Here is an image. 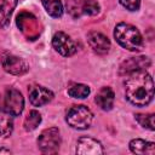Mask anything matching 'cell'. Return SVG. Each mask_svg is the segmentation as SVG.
<instances>
[{
	"instance_id": "obj_1",
	"label": "cell",
	"mask_w": 155,
	"mask_h": 155,
	"mask_svg": "<svg viewBox=\"0 0 155 155\" xmlns=\"http://www.w3.org/2000/svg\"><path fill=\"white\" fill-rule=\"evenodd\" d=\"M125 97L134 107L142 108L150 104L154 98V82L151 75L145 70H136L126 75Z\"/></svg>"
},
{
	"instance_id": "obj_2",
	"label": "cell",
	"mask_w": 155,
	"mask_h": 155,
	"mask_svg": "<svg viewBox=\"0 0 155 155\" xmlns=\"http://www.w3.org/2000/svg\"><path fill=\"white\" fill-rule=\"evenodd\" d=\"M114 38L116 42L127 51L139 52L144 47V40L139 30L128 23H119L114 28Z\"/></svg>"
},
{
	"instance_id": "obj_3",
	"label": "cell",
	"mask_w": 155,
	"mask_h": 155,
	"mask_svg": "<svg viewBox=\"0 0 155 155\" xmlns=\"http://www.w3.org/2000/svg\"><path fill=\"white\" fill-rule=\"evenodd\" d=\"M93 120L92 111L86 105H73L65 115L67 124L75 130H86L91 126Z\"/></svg>"
},
{
	"instance_id": "obj_4",
	"label": "cell",
	"mask_w": 155,
	"mask_h": 155,
	"mask_svg": "<svg viewBox=\"0 0 155 155\" xmlns=\"http://www.w3.org/2000/svg\"><path fill=\"white\" fill-rule=\"evenodd\" d=\"M61 133L57 127L44 130L38 138V147L44 154H56L61 147Z\"/></svg>"
},
{
	"instance_id": "obj_5",
	"label": "cell",
	"mask_w": 155,
	"mask_h": 155,
	"mask_svg": "<svg viewBox=\"0 0 155 155\" xmlns=\"http://www.w3.org/2000/svg\"><path fill=\"white\" fill-rule=\"evenodd\" d=\"M16 22H17V27L28 40H35L39 36L40 28L38 19L34 15L23 11L17 16Z\"/></svg>"
},
{
	"instance_id": "obj_6",
	"label": "cell",
	"mask_w": 155,
	"mask_h": 155,
	"mask_svg": "<svg viewBox=\"0 0 155 155\" xmlns=\"http://www.w3.org/2000/svg\"><path fill=\"white\" fill-rule=\"evenodd\" d=\"M52 46L53 48L63 57H69L76 53L78 45L76 42L65 33L58 31L52 38Z\"/></svg>"
},
{
	"instance_id": "obj_7",
	"label": "cell",
	"mask_w": 155,
	"mask_h": 155,
	"mask_svg": "<svg viewBox=\"0 0 155 155\" xmlns=\"http://www.w3.org/2000/svg\"><path fill=\"white\" fill-rule=\"evenodd\" d=\"M4 108L12 115L18 116L24 109V98L22 93L16 88H8L5 92Z\"/></svg>"
},
{
	"instance_id": "obj_8",
	"label": "cell",
	"mask_w": 155,
	"mask_h": 155,
	"mask_svg": "<svg viewBox=\"0 0 155 155\" xmlns=\"http://www.w3.org/2000/svg\"><path fill=\"white\" fill-rule=\"evenodd\" d=\"M1 64L4 70L12 75H23L29 70V65L23 58L11 53H5L2 56Z\"/></svg>"
},
{
	"instance_id": "obj_9",
	"label": "cell",
	"mask_w": 155,
	"mask_h": 155,
	"mask_svg": "<svg viewBox=\"0 0 155 155\" xmlns=\"http://www.w3.org/2000/svg\"><path fill=\"white\" fill-rule=\"evenodd\" d=\"M75 153L78 155H101L104 153V149L99 140L91 137H80Z\"/></svg>"
},
{
	"instance_id": "obj_10",
	"label": "cell",
	"mask_w": 155,
	"mask_h": 155,
	"mask_svg": "<svg viewBox=\"0 0 155 155\" xmlns=\"http://www.w3.org/2000/svg\"><path fill=\"white\" fill-rule=\"evenodd\" d=\"M87 42L97 54H107L110 51V40L99 31H90L87 34Z\"/></svg>"
},
{
	"instance_id": "obj_11",
	"label": "cell",
	"mask_w": 155,
	"mask_h": 155,
	"mask_svg": "<svg viewBox=\"0 0 155 155\" xmlns=\"http://www.w3.org/2000/svg\"><path fill=\"white\" fill-rule=\"evenodd\" d=\"M53 92L44 86H33L29 90V102L34 107H44L53 99Z\"/></svg>"
},
{
	"instance_id": "obj_12",
	"label": "cell",
	"mask_w": 155,
	"mask_h": 155,
	"mask_svg": "<svg viewBox=\"0 0 155 155\" xmlns=\"http://www.w3.org/2000/svg\"><path fill=\"white\" fill-rule=\"evenodd\" d=\"M151 61L149 57L147 56H138V57H131L130 59L122 62V64L120 65V70L119 73L121 75H127L132 71L136 70H140V69H145L148 67H150Z\"/></svg>"
},
{
	"instance_id": "obj_13",
	"label": "cell",
	"mask_w": 155,
	"mask_h": 155,
	"mask_svg": "<svg viewBox=\"0 0 155 155\" xmlns=\"http://www.w3.org/2000/svg\"><path fill=\"white\" fill-rule=\"evenodd\" d=\"M114 99H115L114 91H113L109 86H105V87H102V88L98 91V93L96 94L94 102H96V104H97L102 110L109 111V110H111L113 107H114Z\"/></svg>"
},
{
	"instance_id": "obj_14",
	"label": "cell",
	"mask_w": 155,
	"mask_h": 155,
	"mask_svg": "<svg viewBox=\"0 0 155 155\" xmlns=\"http://www.w3.org/2000/svg\"><path fill=\"white\" fill-rule=\"evenodd\" d=\"M130 150L133 154L144 155V154H154L155 153V144L153 142H148L140 138L132 139L130 142Z\"/></svg>"
},
{
	"instance_id": "obj_15",
	"label": "cell",
	"mask_w": 155,
	"mask_h": 155,
	"mask_svg": "<svg viewBox=\"0 0 155 155\" xmlns=\"http://www.w3.org/2000/svg\"><path fill=\"white\" fill-rule=\"evenodd\" d=\"M17 5V0H2L0 4V27L6 28L10 23L11 15Z\"/></svg>"
},
{
	"instance_id": "obj_16",
	"label": "cell",
	"mask_w": 155,
	"mask_h": 155,
	"mask_svg": "<svg viewBox=\"0 0 155 155\" xmlns=\"http://www.w3.org/2000/svg\"><path fill=\"white\" fill-rule=\"evenodd\" d=\"M13 116L5 109L0 108V136L10 137L13 131Z\"/></svg>"
},
{
	"instance_id": "obj_17",
	"label": "cell",
	"mask_w": 155,
	"mask_h": 155,
	"mask_svg": "<svg viewBox=\"0 0 155 155\" xmlns=\"http://www.w3.org/2000/svg\"><path fill=\"white\" fill-rule=\"evenodd\" d=\"M46 12L54 18H59L63 15V5L61 0H41Z\"/></svg>"
},
{
	"instance_id": "obj_18",
	"label": "cell",
	"mask_w": 155,
	"mask_h": 155,
	"mask_svg": "<svg viewBox=\"0 0 155 155\" xmlns=\"http://www.w3.org/2000/svg\"><path fill=\"white\" fill-rule=\"evenodd\" d=\"M85 0H65V8L73 18H80L84 15Z\"/></svg>"
},
{
	"instance_id": "obj_19",
	"label": "cell",
	"mask_w": 155,
	"mask_h": 155,
	"mask_svg": "<svg viewBox=\"0 0 155 155\" xmlns=\"http://www.w3.org/2000/svg\"><path fill=\"white\" fill-rule=\"evenodd\" d=\"M68 94L73 98H79V99H82V98H86L91 90L87 85H84V84H71L68 90H67Z\"/></svg>"
},
{
	"instance_id": "obj_20",
	"label": "cell",
	"mask_w": 155,
	"mask_h": 155,
	"mask_svg": "<svg viewBox=\"0 0 155 155\" xmlns=\"http://www.w3.org/2000/svg\"><path fill=\"white\" fill-rule=\"evenodd\" d=\"M40 124H41V114L38 110H30L24 119L23 126L25 131L30 132V131H34Z\"/></svg>"
},
{
	"instance_id": "obj_21",
	"label": "cell",
	"mask_w": 155,
	"mask_h": 155,
	"mask_svg": "<svg viewBox=\"0 0 155 155\" xmlns=\"http://www.w3.org/2000/svg\"><path fill=\"white\" fill-rule=\"evenodd\" d=\"M134 119L138 121V124L142 127L148 128L150 131L155 130V126H154V114H136Z\"/></svg>"
},
{
	"instance_id": "obj_22",
	"label": "cell",
	"mask_w": 155,
	"mask_h": 155,
	"mask_svg": "<svg viewBox=\"0 0 155 155\" xmlns=\"http://www.w3.org/2000/svg\"><path fill=\"white\" fill-rule=\"evenodd\" d=\"M101 11V6L96 0H85L84 2V15L96 16Z\"/></svg>"
},
{
	"instance_id": "obj_23",
	"label": "cell",
	"mask_w": 155,
	"mask_h": 155,
	"mask_svg": "<svg viewBox=\"0 0 155 155\" xmlns=\"http://www.w3.org/2000/svg\"><path fill=\"white\" fill-rule=\"evenodd\" d=\"M120 4L128 11H138L140 7V0H120Z\"/></svg>"
},
{
	"instance_id": "obj_24",
	"label": "cell",
	"mask_w": 155,
	"mask_h": 155,
	"mask_svg": "<svg viewBox=\"0 0 155 155\" xmlns=\"http://www.w3.org/2000/svg\"><path fill=\"white\" fill-rule=\"evenodd\" d=\"M0 154H11V151H10V150H7V149L0 148Z\"/></svg>"
}]
</instances>
